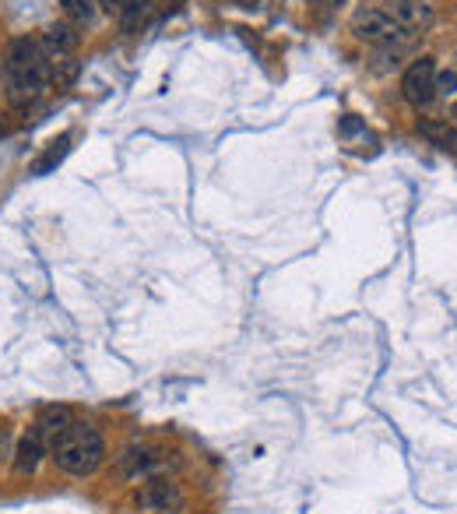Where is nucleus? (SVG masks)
<instances>
[{
  "instance_id": "obj_1",
  "label": "nucleus",
  "mask_w": 457,
  "mask_h": 514,
  "mask_svg": "<svg viewBox=\"0 0 457 514\" xmlns=\"http://www.w3.org/2000/svg\"><path fill=\"white\" fill-rule=\"evenodd\" d=\"M49 451H53L57 465L64 472H71V475H92V472L102 465V458H106L102 437L92 427L78 423V420H75V427L67 430L64 437H57L49 444Z\"/></svg>"
},
{
  "instance_id": "obj_2",
  "label": "nucleus",
  "mask_w": 457,
  "mask_h": 514,
  "mask_svg": "<svg viewBox=\"0 0 457 514\" xmlns=\"http://www.w3.org/2000/svg\"><path fill=\"white\" fill-rule=\"evenodd\" d=\"M352 32H356L359 40L376 43V46H401L409 40V32H405L387 11H380V7H363V11H356Z\"/></svg>"
},
{
  "instance_id": "obj_3",
  "label": "nucleus",
  "mask_w": 457,
  "mask_h": 514,
  "mask_svg": "<svg viewBox=\"0 0 457 514\" xmlns=\"http://www.w3.org/2000/svg\"><path fill=\"white\" fill-rule=\"evenodd\" d=\"M401 92H405V99H409L416 110H426V106L436 99V64H433L429 57L416 60V64L405 71V78H401Z\"/></svg>"
},
{
  "instance_id": "obj_4",
  "label": "nucleus",
  "mask_w": 457,
  "mask_h": 514,
  "mask_svg": "<svg viewBox=\"0 0 457 514\" xmlns=\"http://www.w3.org/2000/svg\"><path fill=\"white\" fill-rule=\"evenodd\" d=\"M29 75H46V53L36 40H14L4 60V78H29Z\"/></svg>"
},
{
  "instance_id": "obj_5",
  "label": "nucleus",
  "mask_w": 457,
  "mask_h": 514,
  "mask_svg": "<svg viewBox=\"0 0 457 514\" xmlns=\"http://www.w3.org/2000/svg\"><path fill=\"white\" fill-rule=\"evenodd\" d=\"M134 504H137L141 511L176 514V511H183V493H180V486L169 483V479H152V483H145V486L137 490Z\"/></svg>"
},
{
  "instance_id": "obj_6",
  "label": "nucleus",
  "mask_w": 457,
  "mask_h": 514,
  "mask_svg": "<svg viewBox=\"0 0 457 514\" xmlns=\"http://www.w3.org/2000/svg\"><path fill=\"white\" fill-rule=\"evenodd\" d=\"M78 43H82V32H78L71 22H49L40 36L46 60H53V57H71V53L78 49Z\"/></svg>"
},
{
  "instance_id": "obj_7",
  "label": "nucleus",
  "mask_w": 457,
  "mask_h": 514,
  "mask_svg": "<svg viewBox=\"0 0 457 514\" xmlns=\"http://www.w3.org/2000/svg\"><path fill=\"white\" fill-rule=\"evenodd\" d=\"M380 11H387L405 32H409V29H426V25L433 22L429 4H422V0H383Z\"/></svg>"
},
{
  "instance_id": "obj_8",
  "label": "nucleus",
  "mask_w": 457,
  "mask_h": 514,
  "mask_svg": "<svg viewBox=\"0 0 457 514\" xmlns=\"http://www.w3.org/2000/svg\"><path fill=\"white\" fill-rule=\"evenodd\" d=\"M159 465H166V458H163L159 451H152V448H127L124 455H120V462H117V469L124 472L127 479L152 475Z\"/></svg>"
},
{
  "instance_id": "obj_9",
  "label": "nucleus",
  "mask_w": 457,
  "mask_h": 514,
  "mask_svg": "<svg viewBox=\"0 0 457 514\" xmlns=\"http://www.w3.org/2000/svg\"><path fill=\"white\" fill-rule=\"evenodd\" d=\"M75 427V412L67 409V405H49V409H42L40 420H36V437L46 440V444H53L57 437H64L67 430Z\"/></svg>"
},
{
  "instance_id": "obj_10",
  "label": "nucleus",
  "mask_w": 457,
  "mask_h": 514,
  "mask_svg": "<svg viewBox=\"0 0 457 514\" xmlns=\"http://www.w3.org/2000/svg\"><path fill=\"white\" fill-rule=\"evenodd\" d=\"M82 75V64L75 57H53L46 60V82L49 88H71Z\"/></svg>"
},
{
  "instance_id": "obj_11",
  "label": "nucleus",
  "mask_w": 457,
  "mask_h": 514,
  "mask_svg": "<svg viewBox=\"0 0 457 514\" xmlns=\"http://www.w3.org/2000/svg\"><path fill=\"white\" fill-rule=\"evenodd\" d=\"M40 462H42V440L36 433L22 437L18 448H14V469L22 472V475H32V472L40 469Z\"/></svg>"
},
{
  "instance_id": "obj_12",
  "label": "nucleus",
  "mask_w": 457,
  "mask_h": 514,
  "mask_svg": "<svg viewBox=\"0 0 457 514\" xmlns=\"http://www.w3.org/2000/svg\"><path fill=\"white\" fill-rule=\"evenodd\" d=\"M418 134L429 137L444 152H457V128L447 120H418Z\"/></svg>"
},
{
  "instance_id": "obj_13",
  "label": "nucleus",
  "mask_w": 457,
  "mask_h": 514,
  "mask_svg": "<svg viewBox=\"0 0 457 514\" xmlns=\"http://www.w3.org/2000/svg\"><path fill=\"white\" fill-rule=\"evenodd\" d=\"M60 4H64V14L71 18V25H92L99 14L95 0H60Z\"/></svg>"
},
{
  "instance_id": "obj_14",
  "label": "nucleus",
  "mask_w": 457,
  "mask_h": 514,
  "mask_svg": "<svg viewBox=\"0 0 457 514\" xmlns=\"http://www.w3.org/2000/svg\"><path fill=\"white\" fill-rule=\"evenodd\" d=\"M67 148H71V137H67V134H64V137H57V141L46 148V155H42L40 163H36V173H49V170H53V166H57V163L67 155Z\"/></svg>"
},
{
  "instance_id": "obj_15",
  "label": "nucleus",
  "mask_w": 457,
  "mask_h": 514,
  "mask_svg": "<svg viewBox=\"0 0 457 514\" xmlns=\"http://www.w3.org/2000/svg\"><path fill=\"white\" fill-rule=\"evenodd\" d=\"M436 92H444V95H454V92H457V75H454V71H444V75L436 78Z\"/></svg>"
},
{
  "instance_id": "obj_16",
  "label": "nucleus",
  "mask_w": 457,
  "mask_h": 514,
  "mask_svg": "<svg viewBox=\"0 0 457 514\" xmlns=\"http://www.w3.org/2000/svg\"><path fill=\"white\" fill-rule=\"evenodd\" d=\"M95 4H99L102 11H110V14H117V18L124 14V0H95Z\"/></svg>"
},
{
  "instance_id": "obj_17",
  "label": "nucleus",
  "mask_w": 457,
  "mask_h": 514,
  "mask_svg": "<svg viewBox=\"0 0 457 514\" xmlns=\"http://www.w3.org/2000/svg\"><path fill=\"white\" fill-rule=\"evenodd\" d=\"M11 458V437H7V430L0 427V465Z\"/></svg>"
},
{
  "instance_id": "obj_18",
  "label": "nucleus",
  "mask_w": 457,
  "mask_h": 514,
  "mask_svg": "<svg viewBox=\"0 0 457 514\" xmlns=\"http://www.w3.org/2000/svg\"><path fill=\"white\" fill-rule=\"evenodd\" d=\"M359 130H363V124H359L356 117H345V120H341V134H359Z\"/></svg>"
},
{
  "instance_id": "obj_19",
  "label": "nucleus",
  "mask_w": 457,
  "mask_h": 514,
  "mask_svg": "<svg viewBox=\"0 0 457 514\" xmlns=\"http://www.w3.org/2000/svg\"><path fill=\"white\" fill-rule=\"evenodd\" d=\"M236 4H243V7H260L264 0H236Z\"/></svg>"
},
{
  "instance_id": "obj_20",
  "label": "nucleus",
  "mask_w": 457,
  "mask_h": 514,
  "mask_svg": "<svg viewBox=\"0 0 457 514\" xmlns=\"http://www.w3.org/2000/svg\"><path fill=\"white\" fill-rule=\"evenodd\" d=\"M317 4H338V0H317Z\"/></svg>"
},
{
  "instance_id": "obj_21",
  "label": "nucleus",
  "mask_w": 457,
  "mask_h": 514,
  "mask_svg": "<svg viewBox=\"0 0 457 514\" xmlns=\"http://www.w3.org/2000/svg\"><path fill=\"white\" fill-rule=\"evenodd\" d=\"M454 117H457V102H454Z\"/></svg>"
}]
</instances>
